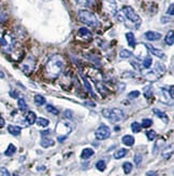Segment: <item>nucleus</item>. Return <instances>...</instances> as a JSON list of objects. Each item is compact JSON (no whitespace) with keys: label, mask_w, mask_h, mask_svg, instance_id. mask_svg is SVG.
I'll list each match as a JSON object with an SVG mask.
<instances>
[{"label":"nucleus","mask_w":174,"mask_h":176,"mask_svg":"<svg viewBox=\"0 0 174 176\" xmlns=\"http://www.w3.org/2000/svg\"><path fill=\"white\" fill-rule=\"evenodd\" d=\"M77 18L80 22L88 27H97L99 25V20L95 15V13H93L91 11L80 10L77 13Z\"/></svg>","instance_id":"2"},{"label":"nucleus","mask_w":174,"mask_h":176,"mask_svg":"<svg viewBox=\"0 0 174 176\" xmlns=\"http://www.w3.org/2000/svg\"><path fill=\"white\" fill-rule=\"evenodd\" d=\"M146 136H147V139L149 140H154L155 138H156L157 134L154 130H150V131H147L146 132Z\"/></svg>","instance_id":"31"},{"label":"nucleus","mask_w":174,"mask_h":176,"mask_svg":"<svg viewBox=\"0 0 174 176\" xmlns=\"http://www.w3.org/2000/svg\"><path fill=\"white\" fill-rule=\"evenodd\" d=\"M4 124H6V121H4V119L2 118V116H1V115H0V129L3 128Z\"/></svg>","instance_id":"39"},{"label":"nucleus","mask_w":174,"mask_h":176,"mask_svg":"<svg viewBox=\"0 0 174 176\" xmlns=\"http://www.w3.org/2000/svg\"><path fill=\"white\" fill-rule=\"evenodd\" d=\"M34 103L38 105V106H42V105H44L46 103L45 100V97L40 94H37L36 96H34Z\"/></svg>","instance_id":"20"},{"label":"nucleus","mask_w":174,"mask_h":176,"mask_svg":"<svg viewBox=\"0 0 174 176\" xmlns=\"http://www.w3.org/2000/svg\"><path fill=\"white\" fill-rule=\"evenodd\" d=\"M63 116H65V118H67V119H72V117H73V112H72L70 109H67V110H65V112H63Z\"/></svg>","instance_id":"34"},{"label":"nucleus","mask_w":174,"mask_h":176,"mask_svg":"<svg viewBox=\"0 0 174 176\" xmlns=\"http://www.w3.org/2000/svg\"><path fill=\"white\" fill-rule=\"evenodd\" d=\"M126 39L128 44L131 46V48H135V37L132 32H127L126 34Z\"/></svg>","instance_id":"17"},{"label":"nucleus","mask_w":174,"mask_h":176,"mask_svg":"<svg viewBox=\"0 0 174 176\" xmlns=\"http://www.w3.org/2000/svg\"><path fill=\"white\" fill-rule=\"evenodd\" d=\"M50 133H51V131L50 130H46V131H42V132H41V135H48V134H50Z\"/></svg>","instance_id":"41"},{"label":"nucleus","mask_w":174,"mask_h":176,"mask_svg":"<svg viewBox=\"0 0 174 176\" xmlns=\"http://www.w3.org/2000/svg\"><path fill=\"white\" fill-rule=\"evenodd\" d=\"M141 129H142V126L138 122H132L131 123V130H132L133 133H139L141 131Z\"/></svg>","instance_id":"26"},{"label":"nucleus","mask_w":174,"mask_h":176,"mask_svg":"<svg viewBox=\"0 0 174 176\" xmlns=\"http://www.w3.org/2000/svg\"><path fill=\"white\" fill-rule=\"evenodd\" d=\"M174 4L173 3H171L170 4V7H169L168 8V10H167V14H168V15H171L172 16L173 14H174Z\"/></svg>","instance_id":"38"},{"label":"nucleus","mask_w":174,"mask_h":176,"mask_svg":"<svg viewBox=\"0 0 174 176\" xmlns=\"http://www.w3.org/2000/svg\"><path fill=\"white\" fill-rule=\"evenodd\" d=\"M8 131L10 134H12L14 136H18L21 134V132H22V129L20 128V126L17 125H9L8 126Z\"/></svg>","instance_id":"16"},{"label":"nucleus","mask_w":174,"mask_h":176,"mask_svg":"<svg viewBox=\"0 0 174 176\" xmlns=\"http://www.w3.org/2000/svg\"><path fill=\"white\" fill-rule=\"evenodd\" d=\"M156 70L158 71L159 75L163 74L164 71H166V67H164L163 64H160V63H157L156 64Z\"/></svg>","instance_id":"32"},{"label":"nucleus","mask_w":174,"mask_h":176,"mask_svg":"<svg viewBox=\"0 0 174 176\" xmlns=\"http://www.w3.org/2000/svg\"><path fill=\"white\" fill-rule=\"evenodd\" d=\"M36 122H37L38 125L42 126V128H45V126H48V124H50V121L45 118H38L36 120Z\"/></svg>","instance_id":"23"},{"label":"nucleus","mask_w":174,"mask_h":176,"mask_svg":"<svg viewBox=\"0 0 174 176\" xmlns=\"http://www.w3.org/2000/svg\"><path fill=\"white\" fill-rule=\"evenodd\" d=\"M139 95H140V92H139V91H132V92H130L128 94V97L129 98H137Z\"/></svg>","instance_id":"35"},{"label":"nucleus","mask_w":174,"mask_h":176,"mask_svg":"<svg viewBox=\"0 0 174 176\" xmlns=\"http://www.w3.org/2000/svg\"><path fill=\"white\" fill-rule=\"evenodd\" d=\"M102 115L111 122H121L124 120L125 114L119 108H112V109H103Z\"/></svg>","instance_id":"3"},{"label":"nucleus","mask_w":174,"mask_h":176,"mask_svg":"<svg viewBox=\"0 0 174 176\" xmlns=\"http://www.w3.org/2000/svg\"><path fill=\"white\" fill-rule=\"evenodd\" d=\"M152 124H153V121L150 120V119H143L142 123H141V126L147 129V128H149V126H152Z\"/></svg>","instance_id":"30"},{"label":"nucleus","mask_w":174,"mask_h":176,"mask_svg":"<svg viewBox=\"0 0 174 176\" xmlns=\"http://www.w3.org/2000/svg\"><path fill=\"white\" fill-rule=\"evenodd\" d=\"M145 38L149 41H157L161 38V34L158 32H154V30H149L144 34Z\"/></svg>","instance_id":"7"},{"label":"nucleus","mask_w":174,"mask_h":176,"mask_svg":"<svg viewBox=\"0 0 174 176\" xmlns=\"http://www.w3.org/2000/svg\"><path fill=\"white\" fill-rule=\"evenodd\" d=\"M146 175L147 176H157V173L156 172H147Z\"/></svg>","instance_id":"42"},{"label":"nucleus","mask_w":174,"mask_h":176,"mask_svg":"<svg viewBox=\"0 0 174 176\" xmlns=\"http://www.w3.org/2000/svg\"><path fill=\"white\" fill-rule=\"evenodd\" d=\"M73 2L80 7H91L95 3V0H73Z\"/></svg>","instance_id":"12"},{"label":"nucleus","mask_w":174,"mask_h":176,"mask_svg":"<svg viewBox=\"0 0 174 176\" xmlns=\"http://www.w3.org/2000/svg\"><path fill=\"white\" fill-rule=\"evenodd\" d=\"M132 164H131L130 162H125L123 164V169H124V172H125V174H129V173L132 171Z\"/></svg>","instance_id":"25"},{"label":"nucleus","mask_w":174,"mask_h":176,"mask_svg":"<svg viewBox=\"0 0 174 176\" xmlns=\"http://www.w3.org/2000/svg\"><path fill=\"white\" fill-rule=\"evenodd\" d=\"M132 56V52L128 50H121V53H119V57L121 58H129Z\"/></svg>","instance_id":"27"},{"label":"nucleus","mask_w":174,"mask_h":176,"mask_svg":"<svg viewBox=\"0 0 174 176\" xmlns=\"http://www.w3.org/2000/svg\"><path fill=\"white\" fill-rule=\"evenodd\" d=\"M81 77H82V80L84 81V84H85L86 89H87V90L89 91V93H91V92H93V91H91V88H90V86H89V83H88V82H87V80H86V79H85V77H84L83 75H82Z\"/></svg>","instance_id":"36"},{"label":"nucleus","mask_w":174,"mask_h":176,"mask_svg":"<svg viewBox=\"0 0 174 176\" xmlns=\"http://www.w3.org/2000/svg\"><path fill=\"white\" fill-rule=\"evenodd\" d=\"M46 110H48V112H51L52 115H55V116H57V115L59 114V110L56 108V107H54L53 105H48V106H46Z\"/></svg>","instance_id":"29"},{"label":"nucleus","mask_w":174,"mask_h":176,"mask_svg":"<svg viewBox=\"0 0 174 176\" xmlns=\"http://www.w3.org/2000/svg\"><path fill=\"white\" fill-rule=\"evenodd\" d=\"M94 154H95V151H94L91 148H85V149H83V151H82L81 157H82V159L86 160V159H89L90 157H93Z\"/></svg>","instance_id":"15"},{"label":"nucleus","mask_w":174,"mask_h":176,"mask_svg":"<svg viewBox=\"0 0 174 176\" xmlns=\"http://www.w3.org/2000/svg\"><path fill=\"white\" fill-rule=\"evenodd\" d=\"M77 36L84 39H89V38H91V32L88 28L82 27V28H80L79 32H77Z\"/></svg>","instance_id":"9"},{"label":"nucleus","mask_w":174,"mask_h":176,"mask_svg":"<svg viewBox=\"0 0 174 176\" xmlns=\"http://www.w3.org/2000/svg\"><path fill=\"white\" fill-rule=\"evenodd\" d=\"M127 152H128V151H127L126 149H124V148L118 149L117 151H115L114 158H115V159H121V158H124V157L127 154Z\"/></svg>","instance_id":"22"},{"label":"nucleus","mask_w":174,"mask_h":176,"mask_svg":"<svg viewBox=\"0 0 174 176\" xmlns=\"http://www.w3.org/2000/svg\"><path fill=\"white\" fill-rule=\"evenodd\" d=\"M10 95L12 96V97H14V98H17L18 97V94H17V92H16V91H11Z\"/></svg>","instance_id":"40"},{"label":"nucleus","mask_w":174,"mask_h":176,"mask_svg":"<svg viewBox=\"0 0 174 176\" xmlns=\"http://www.w3.org/2000/svg\"><path fill=\"white\" fill-rule=\"evenodd\" d=\"M63 67V61L60 56L56 55L51 57L45 66V72L50 78H56L62 72Z\"/></svg>","instance_id":"1"},{"label":"nucleus","mask_w":174,"mask_h":176,"mask_svg":"<svg viewBox=\"0 0 174 176\" xmlns=\"http://www.w3.org/2000/svg\"><path fill=\"white\" fill-rule=\"evenodd\" d=\"M115 131H116V132L117 131H119V126H116V128H115Z\"/></svg>","instance_id":"45"},{"label":"nucleus","mask_w":174,"mask_h":176,"mask_svg":"<svg viewBox=\"0 0 174 176\" xmlns=\"http://www.w3.org/2000/svg\"><path fill=\"white\" fill-rule=\"evenodd\" d=\"M121 142H123L124 145H126V146H132L133 144H135V137L131 135H125L123 138H121Z\"/></svg>","instance_id":"14"},{"label":"nucleus","mask_w":174,"mask_h":176,"mask_svg":"<svg viewBox=\"0 0 174 176\" xmlns=\"http://www.w3.org/2000/svg\"><path fill=\"white\" fill-rule=\"evenodd\" d=\"M37 120V116L34 111H28L27 115H26V121H27V124L31 125V124L36 123Z\"/></svg>","instance_id":"11"},{"label":"nucleus","mask_w":174,"mask_h":176,"mask_svg":"<svg viewBox=\"0 0 174 176\" xmlns=\"http://www.w3.org/2000/svg\"><path fill=\"white\" fill-rule=\"evenodd\" d=\"M41 146L43 147V148H48V147H52L54 146V144H55V142H54L52 138H48V137H43L41 139Z\"/></svg>","instance_id":"13"},{"label":"nucleus","mask_w":174,"mask_h":176,"mask_svg":"<svg viewBox=\"0 0 174 176\" xmlns=\"http://www.w3.org/2000/svg\"><path fill=\"white\" fill-rule=\"evenodd\" d=\"M133 160H135V165H140L141 162H142V156L141 154H135V158H133Z\"/></svg>","instance_id":"33"},{"label":"nucleus","mask_w":174,"mask_h":176,"mask_svg":"<svg viewBox=\"0 0 174 176\" xmlns=\"http://www.w3.org/2000/svg\"><path fill=\"white\" fill-rule=\"evenodd\" d=\"M147 48H149V52H152V54H154L155 56H157V57H159V58H164V57H166L164 52L162 50H160V49H157V48L152 46H149Z\"/></svg>","instance_id":"8"},{"label":"nucleus","mask_w":174,"mask_h":176,"mask_svg":"<svg viewBox=\"0 0 174 176\" xmlns=\"http://www.w3.org/2000/svg\"><path fill=\"white\" fill-rule=\"evenodd\" d=\"M152 64H153L152 57H149V56H146V57H145L144 60H143L142 65L144 66V68H149L150 66H152Z\"/></svg>","instance_id":"28"},{"label":"nucleus","mask_w":174,"mask_h":176,"mask_svg":"<svg viewBox=\"0 0 174 176\" xmlns=\"http://www.w3.org/2000/svg\"><path fill=\"white\" fill-rule=\"evenodd\" d=\"M103 8L109 14H117V4L115 0H103Z\"/></svg>","instance_id":"6"},{"label":"nucleus","mask_w":174,"mask_h":176,"mask_svg":"<svg viewBox=\"0 0 174 176\" xmlns=\"http://www.w3.org/2000/svg\"><path fill=\"white\" fill-rule=\"evenodd\" d=\"M17 105H18V108H20L21 111H26V110L28 109V106H27V104H26L24 98H18Z\"/></svg>","instance_id":"21"},{"label":"nucleus","mask_w":174,"mask_h":176,"mask_svg":"<svg viewBox=\"0 0 174 176\" xmlns=\"http://www.w3.org/2000/svg\"><path fill=\"white\" fill-rule=\"evenodd\" d=\"M0 78H4V74L2 71H0Z\"/></svg>","instance_id":"43"},{"label":"nucleus","mask_w":174,"mask_h":176,"mask_svg":"<svg viewBox=\"0 0 174 176\" xmlns=\"http://www.w3.org/2000/svg\"><path fill=\"white\" fill-rule=\"evenodd\" d=\"M153 111H154V114L156 115V116L158 117L159 119H161V120L163 121L164 123H168V122H169V117L167 116V115L164 114L163 111H161V110H159V109H157V108H154V109H153Z\"/></svg>","instance_id":"10"},{"label":"nucleus","mask_w":174,"mask_h":176,"mask_svg":"<svg viewBox=\"0 0 174 176\" xmlns=\"http://www.w3.org/2000/svg\"><path fill=\"white\" fill-rule=\"evenodd\" d=\"M95 135H96V138H97V139L104 140L110 137V135H111V130H110L109 126L105 125V124H101L99 128L96 130Z\"/></svg>","instance_id":"5"},{"label":"nucleus","mask_w":174,"mask_h":176,"mask_svg":"<svg viewBox=\"0 0 174 176\" xmlns=\"http://www.w3.org/2000/svg\"><path fill=\"white\" fill-rule=\"evenodd\" d=\"M87 105H90V106H93V107H95V104L94 103H86Z\"/></svg>","instance_id":"44"},{"label":"nucleus","mask_w":174,"mask_h":176,"mask_svg":"<svg viewBox=\"0 0 174 176\" xmlns=\"http://www.w3.org/2000/svg\"><path fill=\"white\" fill-rule=\"evenodd\" d=\"M164 42L168 46H173L174 43V37H173V30H170V32L167 34L166 38H164Z\"/></svg>","instance_id":"18"},{"label":"nucleus","mask_w":174,"mask_h":176,"mask_svg":"<svg viewBox=\"0 0 174 176\" xmlns=\"http://www.w3.org/2000/svg\"><path fill=\"white\" fill-rule=\"evenodd\" d=\"M15 152H16V147L14 146L13 144H10L6 151H4V154H6L7 157H11V156H13Z\"/></svg>","instance_id":"19"},{"label":"nucleus","mask_w":174,"mask_h":176,"mask_svg":"<svg viewBox=\"0 0 174 176\" xmlns=\"http://www.w3.org/2000/svg\"><path fill=\"white\" fill-rule=\"evenodd\" d=\"M13 176H17V175H16V174H14V175H13Z\"/></svg>","instance_id":"46"},{"label":"nucleus","mask_w":174,"mask_h":176,"mask_svg":"<svg viewBox=\"0 0 174 176\" xmlns=\"http://www.w3.org/2000/svg\"><path fill=\"white\" fill-rule=\"evenodd\" d=\"M0 175H1V176H11L10 173H9V171L7 170L6 168H1V169H0Z\"/></svg>","instance_id":"37"},{"label":"nucleus","mask_w":174,"mask_h":176,"mask_svg":"<svg viewBox=\"0 0 174 176\" xmlns=\"http://www.w3.org/2000/svg\"><path fill=\"white\" fill-rule=\"evenodd\" d=\"M105 168H107V164H105V162L103 160H100L96 163V169H97L98 171H100V172H103V171L105 170Z\"/></svg>","instance_id":"24"},{"label":"nucleus","mask_w":174,"mask_h":176,"mask_svg":"<svg viewBox=\"0 0 174 176\" xmlns=\"http://www.w3.org/2000/svg\"><path fill=\"white\" fill-rule=\"evenodd\" d=\"M121 12L123 13V15H124L125 18L129 20L131 23H133V24L139 25L141 23V17L139 16V14L137 13V11H135V9L132 8V7H130V6L124 7L123 10H121Z\"/></svg>","instance_id":"4"}]
</instances>
